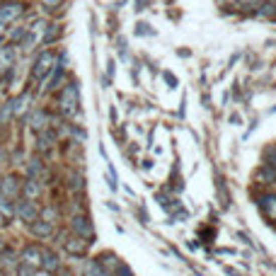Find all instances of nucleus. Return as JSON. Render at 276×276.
I'll use <instances>...</instances> for the list:
<instances>
[{"mask_svg": "<svg viewBox=\"0 0 276 276\" xmlns=\"http://www.w3.org/2000/svg\"><path fill=\"white\" fill-rule=\"evenodd\" d=\"M259 15H262V17H271V15H276V5H274V3H266V5H262Z\"/></svg>", "mask_w": 276, "mask_h": 276, "instance_id": "ddd939ff", "label": "nucleus"}, {"mask_svg": "<svg viewBox=\"0 0 276 276\" xmlns=\"http://www.w3.org/2000/svg\"><path fill=\"white\" fill-rule=\"evenodd\" d=\"M58 37H61V27H58V25H54V29H51V32H46V34H44V44H54Z\"/></svg>", "mask_w": 276, "mask_h": 276, "instance_id": "f8f14e48", "label": "nucleus"}, {"mask_svg": "<svg viewBox=\"0 0 276 276\" xmlns=\"http://www.w3.org/2000/svg\"><path fill=\"white\" fill-rule=\"evenodd\" d=\"M269 155H271V165L276 167V148H274V151H271V153H269Z\"/></svg>", "mask_w": 276, "mask_h": 276, "instance_id": "6ab92c4d", "label": "nucleus"}, {"mask_svg": "<svg viewBox=\"0 0 276 276\" xmlns=\"http://www.w3.org/2000/svg\"><path fill=\"white\" fill-rule=\"evenodd\" d=\"M165 78H167V83H170V87H175V85H177V80H175V75H172V73H165Z\"/></svg>", "mask_w": 276, "mask_h": 276, "instance_id": "f3484780", "label": "nucleus"}, {"mask_svg": "<svg viewBox=\"0 0 276 276\" xmlns=\"http://www.w3.org/2000/svg\"><path fill=\"white\" fill-rule=\"evenodd\" d=\"M44 269L56 271V269H58V257H56V254H44Z\"/></svg>", "mask_w": 276, "mask_h": 276, "instance_id": "9d476101", "label": "nucleus"}, {"mask_svg": "<svg viewBox=\"0 0 276 276\" xmlns=\"http://www.w3.org/2000/svg\"><path fill=\"white\" fill-rule=\"evenodd\" d=\"M22 13H25L22 3H8V5L0 8V22H10V20H15V17H20Z\"/></svg>", "mask_w": 276, "mask_h": 276, "instance_id": "7ed1b4c3", "label": "nucleus"}, {"mask_svg": "<svg viewBox=\"0 0 276 276\" xmlns=\"http://www.w3.org/2000/svg\"><path fill=\"white\" fill-rule=\"evenodd\" d=\"M0 3H3V0H0Z\"/></svg>", "mask_w": 276, "mask_h": 276, "instance_id": "4be33fe9", "label": "nucleus"}, {"mask_svg": "<svg viewBox=\"0 0 276 276\" xmlns=\"http://www.w3.org/2000/svg\"><path fill=\"white\" fill-rule=\"evenodd\" d=\"M51 63H54V56H51V54H44L42 58L37 61V66L32 68V75H34L37 80H42V78H46V73H49V70L54 68Z\"/></svg>", "mask_w": 276, "mask_h": 276, "instance_id": "f03ea898", "label": "nucleus"}, {"mask_svg": "<svg viewBox=\"0 0 276 276\" xmlns=\"http://www.w3.org/2000/svg\"><path fill=\"white\" fill-rule=\"evenodd\" d=\"M121 276H131V271H128V269H121Z\"/></svg>", "mask_w": 276, "mask_h": 276, "instance_id": "aec40b11", "label": "nucleus"}, {"mask_svg": "<svg viewBox=\"0 0 276 276\" xmlns=\"http://www.w3.org/2000/svg\"><path fill=\"white\" fill-rule=\"evenodd\" d=\"M61 3H63V0H44V5H46V8H49V5H61Z\"/></svg>", "mask_w": 276, "mask_h": 276, "instance_id": "a211bd4d", "label": "nucleus"}, {"mask_svg": "<svg viewBox=\"0 0 276 276\" xmlns=\"http://www.w3.org/2000/svg\"><path fill=\"white\" fill-rule=\"evenodd\" d=\"M13 111H15L13 102H5V104H3V109H0V124H5V121L13 116Z\"/></svg>", "mask_w": 276, "mask_h": 276, "instance_id": "9b49d317", "label": "nucleus"}, {"mask_svg": "<svg viewBox=\"0 0 276 276\" xmlns=\"http://www.w3.org/2000/svg\"><path fill=\"white\" fill-rule=\"evenodd\" d=\"M262 208H264V213L274 216V213H276V196H264V199H262Z\"/></svg>", "mask_w": 276, "mask_h": 276, "instance_id": "1a4fd4ad", "label": "nucleus"}, {"mask_svg": "<svg viewBox=\"0 0 276 276\" xmlns=\"http://www.w3.org/2000/svg\"><path fill=\"white\" fill-rule=\"evenodd\" d=\"M73 228L83 235V237H87V235L92 237V225H90V223H85V218H73Z\"/></svg>", "mask_w": 276, "mask_h": 276, "instance_id": "0eeeda50", "label": "nucleus"}, {"mask_svg": "<svg viewBox=\"0 0 276 276\" xmlns=\"http://www.w3.org/2000/svg\"><path fill=\"white\" fill-rule=\"evenodd\" d=\"M25 192H27L29 196H37V194H39V187H37V184H34V182L29 180L27 184H25Z\"/></svg>", "mask_w": 276, "mask_h": 276, "instance_id": "4468645a", "label": "nucleus"}, {"mask_svg": "<svg viewBox=\"0 0 276 276\" xmlns=\"http://www.w3.org/2000/svg\"><path fill=\"white\" fill-rule=\"evenodd\" d=\"M32 233L39 235V237H46V235H51V225H49V221L34 223V225H32Z\"/></svg>", "mask_w": 276, "mask_h": 276, "instance_id": "6e6552de", "label": "nucleus"}, {"mask_svg": "<svg viewBox=\"0 0 276 276\" xmlns=\"http://www.w3.org/2000/svg\"><path fill=\"white\" fill-rule=\"evenodd\" d=\"M85 276H109V271L102 269L99 262H87L85 264Z\"/></svg>", "mask_w": 276, "mask_h": 276, "instance_id": "423d86ee", "label": "nucleus"}, {"mask_svg": "<svg viewBox=\"0 0 276 276\" xmlns=\"http://www.w3.org/2000/svg\"><path fill=\"white\" fill-rule=\"evenodd\" d=\"M20 218L22 221H34L37 218V206L32 201H20Z\"/></svg>", "mask_w": 276, "mask_h": 276, "instance_id": "39448f33", "label": "nucleus"}, {"mask_svg": "<svg viewBox=\"0 0 276 276\" xmlns=\"http://www.w3.org/2000/svg\"><path fill=\"white\" fill-rule=\"evenodd\" d=\"M242 3H257V0H242Z\"/></svg>", "mask_w": 276, "mask_h": 276, "instance_id": "412c9836", "label": "nucleus"}, {"mask_svg": "<svg viewBox=\"0 0 276 276\" xmlns=\"http://www.w3.org/2000/svg\"><path fill=\"white\" fill-rule=\"evenodd\" d=\"M32 44H34V34H29V37H25V42H22V49L27 51V49H32Z\"/></svg>", "mask_w": 276, "mask_h": 276, "instance_id": "2eb2a0df", "label": "nucleus"}, {"mask_svg": "<svg viewBox=\"0 0 276 276\" xmlns=\"http://www.w3.org/2000/svg\"><path fill=\"white\" fill-rule=\"evenodd\" d=\"M136 32H138V34H153V29L148 27V25H138Z\"/></svg>", "mask_w": 276, "mask_h": 276, "instance_id": "dca6fc26", "label": "nucleus"}, {"mask_svg": "<svg viewBox=\"0 0 276 276\" xmlns=\"http://www.w3.org/2000/svg\"><path fill=\"white\" fill-rule=\"evenodd\" d=\"M78 85H68L66 87V92H63V99H61V109L66 111L68 116H73L75 111H78Z\"/></svg>", "mask_w": 276, "mask_h": 276, "instance_id": "f257e3e1", "label": "nucleus"}, {"mask_svg": "<svg viewBox=\"0 0 276 276\" xmlns=\"http://www.w3.org/2000/svg\"><path fill=\"white\" fill-rule=\"evenodd\" d=\"M66 245V249H68L70 254H85L87 252V240H80V237H73V240H68V242H63Z\"/></svg>", "mask_w": 276, "mask_h": 276, "instance_id": "20e7f679", "label": "nucleus"}]
</instances>
